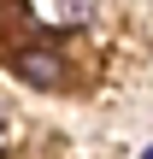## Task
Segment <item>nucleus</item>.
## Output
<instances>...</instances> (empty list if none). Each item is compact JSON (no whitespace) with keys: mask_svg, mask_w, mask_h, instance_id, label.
Returning a JSON list of instances; mask_svg holds the SVG:
<instances>
[{"mask_svg":"<svg viewBox=\"0 0 153 159\" xmlns=\"http://www.w3.org/2000/svg\"><path fill=\"white\" fill-rule=\"evenodd\" d=\"M12 65H18V77H24V83H41V89H59V77H65V65H59V53H53V47H24Z\"/></svg>","mask_w":153,"mask_h":159,"instance_id":"nucleus-1","label":"nucleus"},{"mask_svg":"<svg viewBox=\"0 0 153 159\" xmlns=\"http://www.w3.org/2000/svg\"><path fill=\"white\" fill-rule=\"evenodd\" d=\"M147 159H153V148H147Z\"/></svg>","mask_w":153,"mask_h":159,"instance_id":"nucleus-2","label":"nucleus"}]
</instances>
